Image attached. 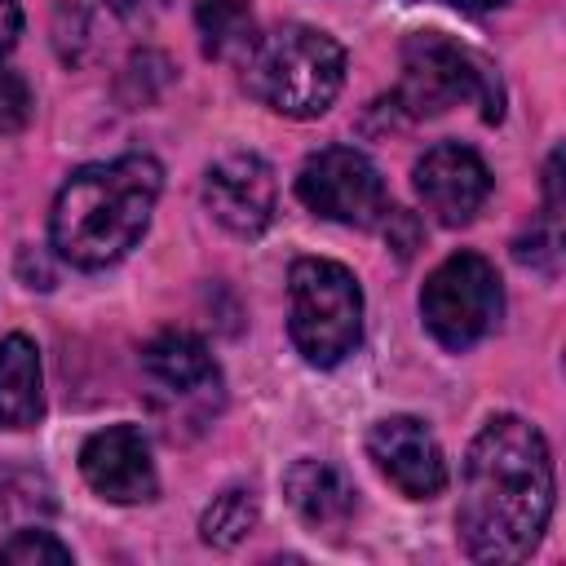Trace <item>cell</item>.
<instances>
[{
  "label": "cell",
  "instance_id": "cell-1",
  "mask_svg": "<svg viewBox=\"0 0 566 566\" xmlns=\"http://www.w3.org/2000/svg\"><path fill=\"white\" fill-rule=\"evenodd\" d=\"M553 451L522 416H491L460 473V544L473 562H522L553 517Z\"/></svg>",
  "mask_w": 566,
  "mask_h": 566
},
{
  "label": "cell",
  "instance_id": "cell-2",
  "mask_svg": "<svg viewBox=\"0 0 566 566\" xmlns=\"http://www.w3.org/2000/svg\"><path fill=\"white\" fill-rule=\"evenodd\" d=\"M164 168L150 155H119L106 164H84L66 177L49 212L53 252L75 270H106L124 261L159 203Z\"/></svg>",
  "mask_w": 566,
  "mask_h": 566
},
{
  "label": "cell",
  "instance_id": "cell-3",
  "mask_svg": "<svg viewBox=\"0 0 566 566\" xmlns=\"http://www.w3.org/2000/svg\"><path fill=\"white\" fill-rule=\"evenodd\" d=\"M243 88L274 115L314 119L345 88V49L310 22H283L252 40L243 57Z\"/></svg>",
  "mask_w": 566,
  "mask_h": 566
},
{
  "label": "cell",
  "instance_id": "cell-4",
  "mask_svg": "<svg viewBox=\"0 0 566 566\" xmlns=\"http://www.w3.org/2000/svg\"><path fill=\"white\" fill-rule=\"evenodd\" d=\"M287 336L310 367L345 363L363 340V287L349 265L301 256L287 270Z\"/></svg>",
  "mask_w": 566,
  "mask_h": 566
},
{
  "label": "cell",
  "instance_id": "cell-5",
  "mask_svg": "<svg viewBox=\"0 0 566 566\" xmlns=\"http://www.w3.org/2000/svg\"><path fill=\"white\" fill-rule=\"evenodd\" d=\"M460 102H478L482 119L495 124L504 115L500 75L473 49L438 31H416L402 44V84L394 93V106L424 119V115H447Z\"/></svg>",
  "mask_w": 566,
  "mask_h": 566
},
{
  "label": "cell",
  "instance_id": "cell-6",
  "mask_svg": "<svg viewBox=\"0 0 566 566\" xmlns=\"http://www.w3.org/2000/svg\"><path fill=\"white\" fill-rule=\"evenodd\" d=\"M500 314H504V283L482 252H469V248L451 252L429 270L420 287L424 332L451 354H464L482 336H491Z\"/></svg>",
  "mask_w": 566,
  "mask_h": 566
},
{
  "label": "cell",
  "instance_id": "cell-7",
  "mask_svg": "<svg viewBox=\"0 0 566 566\" xmlns=\"http://www.w3.org/2000/svg\"><path fill=\"white\" fill-rule=\"evenodd\" d=\"M296 195L301 203L336 226H358L371 230L389 217V190L380 168L354 150V146H323L314 150L301 172H296Z\"/></svg>",
  "mask_w": 566,
  "mask_h": 566
},
{
  "label": "cell",
  "instance_id": "cell-8",
  "mask_svg": "<svg viewBox=\"0 0 566 566\" xmlns=\"http://www.w3.org/2000/svg\"><path fill=\"white\" fill-rule=\"evenodd\" d=\"M203 208L234 239H256L261 230H270L279 208L274 168L252 150L221 155L203 177Z\"/></svg>",
  "mask_w": 566,
  "mask_h": 566
},
{
  "label": "cell",
  "instance_id": "cell-9",
  "mask_svg": "<svg viewBox=\"0 0 566 566\" xmlns=\"http://www.w3.org/2000/svg\"><path fill=\"white\" fill-rule=\"evenodd\" d=\"M367 455L376 473L407 500H433L447 491V455L420 416H385L367 429Z\"/></svg>",
  "mask_w": 566,
  "mask_h": 566
},
{
  "label": "cell",
  "instance_id": "cell-10",
  "mask_svg": "<svg viewBox=\"0 0 566 566\" xmlns=\"http://www.w3.org/2000/svg\"><path fill=\"white\" fill-rule=\"evenodd\" d=\"M411 186L438 226H469L491 195V168L473 146L438 142L416 159Z\"/></svg>",
  "mask_w": 566,
  "mask_h": 566
},
{
  "label": "cell",
  "instance_id": "cell-11",
  "mask_svg": "<svg viewBox=\"0 0 566 566\" xmlns=\"http://www.w3.org/2000/svg\"><path fill=\"white\" fill-rule=\"evenodd\" d=\"M84 482L111 504H146L159 495L150 442L137 424H106L80 447Z\"/></svg>",
  "mask_w": 566,
  "mask_h": 566
},
{
  "label": "cell",
  "instance_id": "cell-12",
  "mask_svg": "<svg viewBox=\"0 0 566 566\" xmlns=\"http://www.w3.org/2000/svg\"><path fill=\"white\" fill-rule=\"evenodd\" d=\"M146 380L177 402H208L221 389V371L195 332H159L142 349Z\"/></svg>",
  "mask_w": 566,
  "mask_h": 566
},
{
  "label": "cell",
  "instance_id": "cell-13",
  "mask_svg": "<svg viewBox=\"0 0 566 566\" xmlns=\"http://www.w3.org/2000/svg\"><path fill=\"white\" fill-rule=\"evenodd\" d=\"M283 491H287V504L296 509V517L318 535H336L345 531V522L354 517V486L349 478L327 464V460H314V455H301L287 473H283Z\"/></svg>",
  "mask_w": 566,
  "mask_h": 566
},
{
  "label": "cell",
  "instance_id": "cell-14",
  "mask_svg": "<svg viewBox=\"0 0 566 566\" xmlns=\"http://www.w3.org/2000/svg\"><path fill=\"white\" fill-rule=\"evenodd\" d=\"M44 416V371L31 336L9 332L0 340V429H31Z\"/></svg>",
  "mask_w": 566,
  "mask_h": 566
},
{
  "label": "cell",
  "instance_id": "cell-15",
  "mask_svg": "<svg viewBox=\"0 0 566 566\" xmlns=\"http://www.w3.org/2000/svg\"><path fill=\"white\" fill-rule=\"evenodd\" d=\"M208 57H234L252 49V0H190Z\"/></svg>",
  "mask_w": 566,
  "mask_h": 566
},
{
  "label": "cell",
  "instance_id": "cell-16",
  "mask_svg": "<svg viewBox=\"0 0 566 566\" xmlns=\"http://www.w3.org/2000/svg\"><path fill=\"white\" fill-rule=\"evenodd\" d=\"M256 522H261L256 495H252L248 486H230V491H221V495L203 509L199 535H203V544H212V548H234L239 539H248V535L256 531Z\"/></svg>",
  "mask_w": 566,
  "mask_h": 566
},
{
  "label": "cell",
  "instance_id": "cell-17",
  "mask_svg": "<svg viewBox=\"0 0 566 566\" xmlns=\"http://www.w3.org/2000/svg\"><path fill=\"white\" fill-rule=\"evenodd\" d=\"M0 562L9 566H66L71 562V548L53 535V531H40V526H27V531H13L4 544H0Z\"/></svg>",
  "mask_w": 566,
  "mask_h": 566
},
{
  "label": "cell",
  "instance_id": "cell-18",
  "mask_svg": "<svg viewBox=\"0 0 566 566\" xmlns=\"http://www.w3.org/2000/svg\"><path fill=\"white\" fill-rule=\"evenodd\" d=\"M31 115H35V93H31L27 75L13 66H0V137L22 133L31 124Z\"/></svg>",
  "mask_w": 566,
  "mask_h": 566
},
{
  "label": "cell",
  "instance_id": "cell-19",
  "mask_svg": "<svg viewBox=\"0 0 566 566\" xmlns=\"http://www.w3.org/2000/svg\"><path fill=\"white\" fill-rule=\"evenodd\" d=\"M22 35V4L18 0H0V57L18 44Z\"/></svg>",
  "mask_w": 566,
  "mask_h": 566
},
{
  "label": "cell",
  "instance_id": "cell-20",
  "mask_svg": "<svg viewBox=\"0 0 566 566\" xmlns=\"http://www.w3.org/2000/svg\"><path fill=\"white\" fill-rule=\"evenodd\" d=\"M451 9H460V13H486V9H495V4H504V0H447Z\"/></svg>",
  "mask_w": 566,
  "mask_h": 566
}]
</instances>
